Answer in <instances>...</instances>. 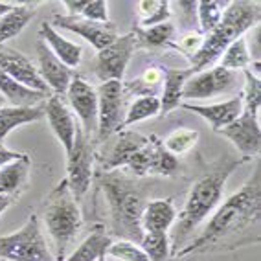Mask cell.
<instances>
[{
    "label": "cell",
    "mask_w": 261,
    "mask_h": 261,
    "mask_svg": "<svg viewBox=\"0 0 261 261\" xmlns=\"http://www.w3.org/2000/svg\"><path fill=\"white\" fill-rule=\"evenodd\" d=\"M261 214V171L259 166L233 195L221 202L212 214L210 221L190 245L182 247L173 256V259H184L191 254L214 250L219 243L233 239L257 226Z\"/></svg>",
    "instance_id": "1"
},
{
    "label": "cell",
    "mask_w": 261,
    "mask_h": 261,
    "mask_svg": "<svg viewBox=\"0 0 261 261\" xmlns=\"http://www.w3.org/2000/svg\"><path fill=\"white\" fill-rule=\"evenodd\" d=\"M243 162H245L243 159H233L230 154H224L223 159L217 160L208 171L202 173L193 182L184 208L180 210V214H177L175 224L171 226V236H169L171 257L184 247V243L193 233V230H197V226L208 219L215 212V208L221 204L226 180L233 169L239 168Z\"/></svg>",
    "instance_id": "2"
},
{
    "label": "cell",
    "mask_w": 261,
    "mask_h": 261,
    "mask_svg": "<svg viewBox=\"0 0 261 261\" xmlns=\"http://www.w3.org/2000/svg\"><path fill=\"white\" fill-rule=\"evenodd\" d=\"M120 168H129L136 177H173L180 169V164L177 156L166 151L159 136L121 133L109 156L103 160V171H114Z\"/></svg>",
    "instance_id": "3"
},
{
    "label": "cell",
    "mask_w": 261,
    "mask_h": 261,
    "mask_svg": "<svg viewBox=\"0 0 261 261\" xmlns=\"http://www.w3.org/2000/svg\"><path fill=\"white\" fill-rule=\"evenodd\" d=\"M99 186L107 199L111 230L116 238L140 245L142 212L145 208V191L120 171H101Z\"/></svg>",
    "instance_id": "4"
},
{
    "label": "cell",
    "mask_w": 261,
    "mask_h": 261,
    "mask_svg": "<svg viewBox=\"0 0 261 261\" xmlns=\"http://www.w3.org/2000/svg\"><path fill=\"white\" fill-rule=\"evenodd\" d=\"M259 15L261 11L257 2H245V0L230 2L221 22L215 26L214 32L206 35L202 46L195 56L190 57V70L197 74L212 68L233 41L243 37L248 30L259 22Z\"/></svg>",
    "instance_id": "5"
},
{
    "label": "cell",
    "mask_w": 261,
    "mask_h": 261,
    "mask_svg": "<svg viewBox=\"0 0 261 261\" xmlns=\"http://www.w3.org/2000/svg\"><path fill=\"white\" fill-rule=\"evenodd\" d=\"M42 221L54 241V248H56L54 257L56 261H63L83 226V215L77 201L68 190L66 178H63L44 199Z\"/></svg>",
    "instance_id": "6"
},
{
    "label": "cell",
    "mask_w": 261,
    "mask_h": 261,
    "mask_svg": "<svg viewBox=\"0 0 261 261\" xmlns=\"http://www.w3.org/2000/svg\"><path fill=\"white\" fill-rule=\"evenodd\" d=\"M0 259L4 261H56L42 233L37 215H30L26 224L15 233L0 238Z\"/></svg>",
    "instance_id": "7"
},
{
    "label": "cell",
    "mask_w": 261,
    "mask_h": 261,
    "mask_svg": "<svg viewBox=\"0 0 261 261\" xmlns=\"http://www.w3.org/2000/svg\"><path fill=\"white\" fill-rule=\"evenodd\" d=\"M94 177V147L90 138L80 125L75 129V140L70 154L66 156V184L75 201L90 190Z\"/></svg>",
    "instance_id": "8"
},
{
    "label": "cell",
    "mask_w": 261,
    "mask_h": 261,
    "mask_svg": "<svg viewBox=\"0 0 261 261\" xmlns=\"http://www.w3.org/2000/svg\"><path fill=\"white\" fill-rule=\"evenodd\" d=\"M123 92L121 81H107L96 89L98 94V142H105L109 136L123 125Z\"/></svg>",
    "instance_id": "9"
},
{
    "label": "cell",
    "mask_w": 261,
    "mask_h": 261,
    "mask_svg": "<svg viewBox=\"0 0 261 261\" xmlns=\"http://www.w3.org/2000/svg\"><path fill=\"white\" fill-rule=\"evenodd\" d=\"M135 48H136L135 33H129V35L118 37L107 48L99 50L98 56H96V66H94L98 80L101 83L123 80L130 57L135 54Z\"/></svg>",
    "instance_id": "10"
},
{
    "label": "cell",
    "mask_w": 261,
    "mask_h": 261,
    "mask_svg": "<svg viewBox=\"0 0 261 261\" xmlns=\"http://www.w3.org/2000/svg\"><path fill=\"white\" fill-rule=\"evenodd\" d=\"M238 87V72H230L223 66H212L208 70L197 72L186 81L182 99H206L219 94H226Z\"/></svg>",
    "instance_id": "11"
},
{
    "label": "cell",
    "mask_w": 261,
    "mask_h": 261,
    "mask_svg": "<svg viewBox=\"0 0 261 261\" xmlns=\"http://www.w3.org/2000/svg\"><path fill=\"white\" fill-rule=\"evenodd\" d=\"M54 24L57 28L72 32L75 35H80L81 39L89 42L90 46L96 50H103L109 44L118 39L116 26L109 20V22H92L83 17H72V15H56L54 17Z\"/></svg>",
    "instance_id": "12"
},
{
    "label": "cell",
    "mask_w": 261,
    "mask_h": 261,
    "mask_svg": "<svg viewBox=\"0 0 261 261\" xmlns=\"http://www.w3.org/2000/svg\"><path fill=\"white\" fill-rule=\"evenodd\" d=\"M66 99L81 121V129L87 136L98 133V94L92 85L81 77H74L66 90Z\"/></svg>",
    "instance_id": "13"
},
{
    "label": "cell",
    "mask_w": 261,
    "mask_h": 261,
    "mask_svg": "<svg viewBox=\"0 0 261 261\" xmlns=\"http://www.w3.org/2000/svg\"><path fill=\"white\" fill-rule=\"evenodd\" d=\"M219 135L228 138L238 151L243 154V160H248L252 156H257L261 149V127L259 116L252 114L248 111H243L241 116L230 125L219 130Z\"/></svg>",
    "instance_id": "14"
},
{
    "label": "cell",
    "mask_w": 261,
    "mask_h": 261,
    "mask_svg": "<svg viewBox=\"0 0 261 261\" xmlns=\"http://www.w3.org/2000/svg\"><path fill=\"white\" fill-rule=\"evenodd\" d=\"M0 70L24 87L50 96V89L42 81L37 66L33 65L30 57H26L20 51L11 50V48H0Z\"/></svg>",
    "instance_id": "15"
},
{
    "label": "cell",
    "mask_w": 261,
    "mask_h": 261,
    "mask_svg": "<svg viewBox=\"0 0 261 261\" xmlns=\"http://www.w3.org/2000/svg\"><path fill=\"white\" fill-rule=\"evenodd\" d=\"M37 57H39V74H41L42 81L46 83V87L50 89V92H54V96H63L66 94L68 87H70L74 74L68 66L56 57V54L46 46V42L37 41Z\"/></svg>",
    "instance_id": "16"
},
{
    "label": "cell",
    "mask_w": 261,
    "mask_h": 261,
    "mask_svg": "<svg viewBox=\"0 0 261 261\" xmlns=\"http://www.w3.org/2000/svg\"><path fill=\"white\" fill-rule=\"evenodd\" d=\"M44 118L50 123V129L54 130L56 138L61 142L65 154L68 156L74 147L75 140V129H77V123H75L72 112L68 111L63 99L59 96H50V98L44 101Z\"/></svg>",
    "instance_id": "17"
},
{
    "label": "cell",
    "mask_w": 261,
    "mask_h": 261,
    "mask_svg": "<svg viewBox=\"0 0 261 261\" xmlns=\"http://www.w3.org/2000/svg\"><path fill=\"white\" fill-rule=\"evenodd\" d=\"M182 109L193 112L197 116L204 118L212 125V129L219 133L232 121H236L243 112V101L241 98H232L221 103H212V105H195V103H180Z\"/></svg>",
    "instance_id": "18"
},
{
    "label": "cell",
    "mask_w": 261,
    "mask_h": 261,
    "mask_svg": "<svg viewBox=\"0 0 261 261\" xmlns=\"http://www.w3.org/2000/svg\"><path fill=\"white\" fill-rule=\"evenodd\" d=\"M177 219V208L173 199H153L145 202L142 212V232L169 233Z\"/></svg>",
    "instance_id": "19"
},
{
    "label": "cell",
    "mask_w": 261,
    "mask_h": 261,
    "mask_svg": "<svg viewBox=\"0 0 261 261\" xmlns=\"http://www.w3.org/2000/svg\"><path fill=\"white\" fill-rule=\"evenodd\" d=\"M30 171H32V160L28 154H22L20 159L4 164L0 168V193L8 195L10 199L20 197L28 186Z\"/></svg>",
    "instance_id": "20"
},
{
    "label": "cell",
    "mask_w": 261,
    "mask_h": 261,
    "mask_svg": "<svg viewBox=\"0 0 261 261\" xmlns=\"http://www.w3.org/2000/svg\"><path fill=\"white\" fill-rule=\"evenodd\" d=\"M39 37H41V41L46 42V46L50 48V50L56 54V57H59L70 70L81 63V54H83L81 44L72 42L66 37H63L51 24H48V22L41 24V28H39Z\"/></svg>",
    "instance_id": "21"
},
{
    "label": "cell",
    "mask_w": 261,
    "mask_h": 261,
    "mask_svg": "<svg viewBox=\"0 0 261 261\" xmlns=\"http://www.w3.org/2000/svg\"><path fill=\"white\" fill-rule=\"evenodd\" d=\"M193 72L190 68H164V92L160 98V114H168L180 107L184 85Z\"/></svg>",
    "instance_id": "22"
},
{
    "label": "cell",
    "mask_w": 261,
    "mask_h": 261,
    "mask_svg": "<svg viewBox=\"0 0 261 261\" xmlns=\"http://www.w3.org/2000/svg\"><path fill=\"white\" fill-rule=\"evenodd\" d=\"M0 94L10 103V107H37L50 98L46 94L32 90L20 85L19 81L11 80L10 75L4 74L2 70H0Z\"/></svg>",
    "instance_id": "23"
},
{
    "label": "cell",
    "mask_w": 261,
    "mask_h": 261,
    "mask_svg": "<svg viewBox=\"0 0 261 261\" xmlns=\"http://www.w3.org/2000/svg\"><path fill=\"white\" fill-rule=\"evenodd\" d=\"M44 118V103L37 107H4L0 111V144L11 130Z\"/></svg>",
    "instance_id": "24"
},
{
    "label": "cell",
    "mask_w": 261,
    "mask_h": 261,
    "mask_svg": "<svg viewBox=\"0 0 261 261\" xmlns=\"http://www.w3.org/2000/svg\"><path fill=\"white\" fill-rule=\"evenodd\" d=\"M37 15L35 6L32 4H15V8L11 11L0 19V48L4 42H8L10 39L17 37L20 32H22L32 19Z\"/></svg>",
    "instance_id": "25"
},
{
    "label": "cell",
    "mask_w": 261,
    "mask_h": 261,
    "mask_svg": "<svg viewBox=\"0 0 261 261\" xmlns=\"http://www.w3.org/2000/svg\"><path fill=\"white\" fill-rule=\"evenodd\" d=\"M111 243H112L111 236H107L105 230L98 226L63 261H96L101 254H107V248L111 247Z\"/></svg>",
    "instance_id": "26"
},
{
    "label": "cell",
    "mask_w": 261,
    "mask_h": 261,
    "mask_svg": "<svg viewBox=\"0 0 261 261\" xmlns=\"http://www.w3.org/2000/svg\"><path fill=\"white\" fill-rule=\"evenodd\" d=\"M254 61L259 59H252L250 50H248V42L245 37H239L238 41H233L224 54L221 56V65L223 68L230 72H239V70H250V66Z\"/></svg>",
    "instance_id": "27"
},
{
    "label": "cell",
    "mask_w": 261,
    "mask_h": 261,
    "mask_svg": "<svg viewBox=\"0 0 261 261\" xmlns=\"http://www.w3.org/2000/svg\"><path fill=\"white\" fill-rule=\"evenodd\" d=\"M169 17H171L169 0H142V2H138L140 28H151L156 24L169 22Z\"/></svg>",
    "instance_id": "28"
},
{
    "label": "cell",
    "mask_w": 261,
    "mask_h": 261,
    "mask_svg": "<svg viewBox=\"0 0 261 261\" xmlns=\"http://www.w3.org/2000/svg\"><path fill=\"white\" fill-rule=\"evenodd\" d=\"M228 0H201L197 2V15L201 24V35H208L221 22L224 11L228 8Z\"/></svg>",
    "instance_id": "29"
},
{
    "label": "cell",
    "mask_w": 261,
    "mask_h": 261,
    "mask_svg": "<svg viewBox=\"0 0 261 261\" xmlns=\"http://www.w3.org/2000/svg\"><path fill=\"white\" fill-rule=\"evenodd\" d=\"M175 26L171 22H164L151 26V28H138L135 32L136 44H142L145 48H160L166 46L173 41Z\"/></svg>",
    "instance_id": "30"
},
{
    "label": "cell",
    "mask_w": 261,
    "mask_h": 261,
    "mask_svg": "<svg viewBox=\"0 0 261 261\" xmlns=\"http://www.w3.org/2000/svg\"><path fill=\"white\" fill-rule=\"evenodd\" d=\"M160 114V98L159 96H140L130 103L129 111L125 112V120L121 127H129L138 121L149 120Z\"/></svg>",
    "instance_id": "31"
},
{
    "label": "cell",
    "mask_w": 261,
    "mask_h": 261,
    "mask_svg": "<svg viewBox=\"0 0 261 261\" xmlns=\"http://www.w3.org/2000/svg\"><path fill=\"white\" fill-rule=\"evenodd\" d=\"M199 140V133L195 129H186V127H180V129L171 130L166 140L162 142L164 147L168 153H171L173 156H180V154H186L188 151H191L197 145Z\"/></svg>",
    "instance_id": "32"
},
{
    "label": "cell",
    "mask_w": 261,
    "mask_h": 261,
    "mask_svg": "<svg viewBox=\"0 0 261 261\" xmlns=\"http://www.w3.org/2000/svg\"><path fill=\"white\" fill-rule=\"evenodd\" d=\"M140 247L151 261H169L171 257L169 233H144Z\"/></svg>",
    "instance_id": "33"
},
{
    "label": "cell",
    "mask_w": 261,
    "mask_h": 261,
    "mask_svg": "<svg viewBox=\"0 0 261 261\" xmlns=\"http://www.w3.org/2000/svg\"><path fill=\"white\" fill-rule=\"evenodd\" d=\"M245 74V87H243V111L259 116L261 111V83L259 77L254 75L250 70H243Z\"/></svg>",
    "instance_id": "34"
},
{
    "label": "cell",
    "mask_w": 261,
    "mask_h": 261,
    "mask_svg": "<svg viewBox=\"0 0 261 261\" xmlns=\"http://www.w3.org/2000/svg\"><path fill=\"white\" fill-rule=\"evenodd\" d=\"M107 256L120 261H151L147 254L142 250L140 245H136L133 241H123V239L111 243V247L107 248Z\"/></svg>",
    "instance_id": "35"
},
{
    "label": "cell",
    "mask_w": 261,
    "mask_h": 261,
    "mask_svg": "<svg viewBox=\"0 0 261 261\" xmlns=\"http://www.w3.org/2000/svg\"><path fill=\"white\" fill-rule=\"evenodd\" d=\"M162 81H164V70H160L156 66H149V68H145V72L138 80L130 81V83L127 85V89L140 92V96H156L154 89H156Z\"/></svg>",
    "instance_id": "36"
},
{
    "label": "cell",
    "mask_w": 261,
    "mask_h": 261,
    "mask_svg": "<svg viewBox=\"0 0 261 261\" xmlns=\"http://www.w3.org/2000/svg\"><path fill=\"white\" fill-rule=\"evenodd\" d=\"M80 17L92 22H109V4L105 0H87Z\"/></svg>",
    "instance_id": "37"
},
{
    "label": "cell",
    "mask_w": 261,
    "mask_h": 261,
    "mask_svg": "<svg viewBox=\"0 0 261 261\" xmlns=\"http://www.w3.org/2000/svg\"><path fill=\"white\" fill-rule=\"evenodd\" d=\"M202 42H204V35H201V33H184L180 39H178L177 42V48L178 50H182L184 54H186L188 57H193L199 51V48L202 46Z\"/></svg>",
    "instance_id": "38"
},
{
    "label": "cell",
    "mask_w": 261,
    "mask_h": 261,
    "mask_svg": "<svg viewBox=\"0 0 261 261\" xmlns=\"http://www.w3.org/2000/svg\"><path fill=\"white\" fill-rule=\"evenodd\" d=\"M24 153H17V151H11V149H8L4 144H0V168L4 166V164H8V162H11V160H17V159H20Z\"/></svg>",
    "instance_id": "39"
},
{
    "label": "cell",
    "mask_w": 261,
    "mask_h": 261,
    "mask_svg": "<svg viewBox=\"0 0 261 261\" xmlns=\"http://www.w3.org/2000/svg\"><path fill=\"white\" fill-rule=\"evenodd\" d=\"M11 202H13V199H10L8 195H2V193H0V215L8 210V206H10Z\"/></svg>",
    "instance_id": "40"
},
{
    "label": "cell",
    "mask_w": 261,
    "mask_h": 261,
    "mask_svg": "<svg viewBox=\"0 0 261 261\" xmlns=\"http://www.w3.org/2000/svg\"><path fill=\"white\" fill-rule=\"evenodd\" d=\"M15 8V4H10V2H0V19L4 17L8 11H11Z\"/></svg>",
    "instance_id": "41"
},
{
    "label": "cell",
    "mask_w": 261,
    "mask_h": 261,
    "mask_svg": "<svg viewBox=\"0 0 261 261\" xmlns=\"http://www.w3.org/2000/svg\"><path fill=\"white\" fill-rule=\"evenodd\" d=\"M4 107H6V99L2 98V94H0V111H2Z\"/></svg>",
    "instance_id": "42"
},
{
    "label": "cell",
    "mask_w": 261,
    "mask_h": 261,
    "mask_svg": "<svg viewBox=\"0 0 261 261\" xmlns=\"http://www.w3.org/2000/svg\"><path fill=\"white\" fill-rule=\"evenodd\" d=\"M96 261H107V254H101V256H99Z\"/></svg>",
    "instance_id": "43"
}]
</instances>
